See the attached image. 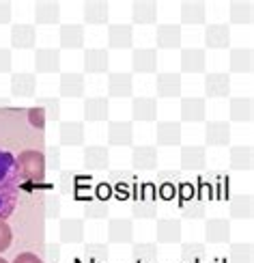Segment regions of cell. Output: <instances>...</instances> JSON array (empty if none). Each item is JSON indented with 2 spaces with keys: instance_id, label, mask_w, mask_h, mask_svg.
Instances as JSON below:
<instances>
[{
  "instance_id": "cell-18",
  "label": "cell",
  "mask_w": 254,
  "mask_h": 263,
  "mask_svg": "<svg viewBox=\"0 0 254 263\" xmlns=\"http://www.w3.org/2000/svg\"><path fill=\"white\" fill-rule=\"evenodd\" d=\"M131 166L136 171H155L158 168V149L151 145H140L131 151Z\"/></svg>"
},
{
  "instance_id": "cell-11",
  "label": "cell",
  "mask_w": 254,
  "mask_h": 263,
  "mask_svg": "<svg viewBox=\"0 0 254 263\" xmlns=\"http://www.w3.org/2000/svg\"><path fill=\"white\" fill-rule=\"evenodd\" d=\"M131 43H134V28L129 24L108 26V46L112 50H129Z\"/></svg>"
},
{
  "instance_id": "cell-34",
  "label": "cell",
  "mask_w": 254,
  "mask_h": 263,
  "mask_svg": "<svg viewBox=\"0 0 254 263\" xmlns=\"http://www.w3.org/2000/svg\"><path fill=\"white\" fill-rule=\"evenodd\" d=\"M61 95L63 97H71V100H75V97H82L84 95V76L82 73H75V71H69V73H63L61 76Z\"/></svg>"
},
{
  "instance_id": "cell-19",
  "label": "cell",
  "mask_w": 254,
  "mask_h": 263,
  "mask_svg": "<svg viewBox=\"0 0 254 263\" xmlns=\"http://www.w3.org/2000/svg\"><path fill=\"white\" fill-rule=\"evenodd\" d=\"M205 237L209 244H226L230 239V222L226 218H209L205 224Z\"/></svg>"
},
{
  "instance_id": "cell-23",
  "label": "cell",
  "mask_w": 254,
  "mask_h": 263,
  "mask_svg": "<svg viewBox=\"0 0 254 263\" xmlns=\"http://www.w3.org/2000/svg\"><path fill=\"white\" fill-rule=\"evenodd\" d=\"M155 43L160 50H177L181 48V26L177 24H160L155 30Z\"/></svg>"
},
{
  "instance_id": "cell-8",
  "label": "cell",
  "mask_w": 254,
  "mask_h": 263,
  "mask_svg": "<svg viewBox=\"0 0 254 263\" xmlns=\"http://www.w3.org/2000/svg\"><path fill=\"white\" fill-rule=\"evenodd\" d=\"M207 117L205 97H183L181 100V121L185 123H201Z\"/></svg>"
},
{
  "instance_id": "cell-6",
  "label": "cell",
  "mask_w": 254,
  "mask_h": 263,
  "mask_svg": "<svg viewBox=\"0 0 254 263\" xmlns=\"http://www.w3.org/2000/svg\"><path fill=\"white\" fill-rule=\"evenodd\" d=\"M82 164L88 171H106L110 164V153L104 145H88L82 151Z\"/></svg>"
},
{
  "instance_id": "cell-10",
  "label": "cell",
  "mask_w": 254,
  "mask_h": 263,
  "mask_svg": "<svg viewBox=\"0 0 254 263\" xmlns=\"http://www.w3.org/2000/svg\"><path fill=\"white\" fill-rule=\"evenodd\" d=\"M155 237L160 244L181 242V220L179 218H160L155 224Z\"/></svg>"
},
{
  "instance_id": "cell-50",
  "label": "cell",
  "mask_w": 254,
  "mask_h": 263,
  "mask_svg": "<svg viewBox=\"0 0 254 263\" xmlns=\"http://www.w3.org/2000/svg\"><path fill=\"white\" fill-rule=\"evenodd\" d=\"M11 239H13V233H11V227L0 218V253H5V250L11 246Z\"/></svg>"
},
{
  "instance_id": "cell-38",
  "label": "cell",
  "mask_w": 254,
  "mask_h": 263,
  "mask_svg": "<svg viewBox=\"0 0 254 263\" xmlns=\"http://www.w3.org/2000/svg\"><path fill=\"white\" fill-rule=\"evenodd\" d=\"M228 162H230V168H233V171H252V164H254L252 147L250 145L230 147Z\"/></svg>"
},
{
  "instance_id": "cell-31",
  "label": "cell",
  "mask_w": 254,
  "mask_h": 263,
  "mask_svg": "<svg viewBox=\"0 0 254 263\" xmlns=\"http://www.w3.org/2000/svg\"><path fill=\"white\" fill-rule=\"evenodd\" d=\"M61 145H65V147L84 145V123L82 121H63L61 123Z\"/></svg>"
},
{
  "instance_id": "cell-14",
  "label": "cell",
  "mask_w": 254,
  "mask_h": 263,
  "mask_svg": "<svg viewBox=\"0 0 254 263\" xmlns=\"http://www.w3.org/2000/svg\"><path fill=\"white\" fill-rule=\"evenodd\" d=\"M155 91L158 97H179L181 95V73L174 71H162L155 78Z\"/></svg>"
},
{
  "instance_id": "cell-37",
  "label": "cell",
  "mask_w": 254,
  "mask_h": 263,
  "mask_svg": "<svg viewBox=\"0 0 254 263\" xmlns=\"http://www.w3.org/2000/svg\"><path fill=\"white\" fill-rule=\"evenodd\" d=\"M228 212H230V218H237V220H250L252 212H254L252 194H237V196H233L230 203H228Z\"/></svg>"
},
{
  "instance_id": "cell-44",
  "label": "cell",
  "mask_w": 254,
  "mask_h": 263,
  "mask_svg": "<svg viewBox=\"0 0 254 263\" xmlns=\"http://www.w3.org/2000/svg\"><path fill=\"white\" fill-rule=\"evenodd\" d=\"M254 253H252V244H230V255L228 261L230 263H252Z\"/></svg>"
},
{
  "instance_id": "cell-46",
  "label": "cell",
  "mask_w": 254,
  "mask_h": 263,
  "mask_svg": "<svg viewBox=\"0 0 254 263\" xmlns=\"http://www.w3.org/2000/svg\"><path fill=\"white\" fill-rule=\"evenodd\" d=\"M37 106L43 108L48 121H58L61 119V102H58V97H39Z\"/></svg>"
},
{
  "instance_id": "cell-17",
  "label": "cell",
  "mask_w": 254,
  "mask_h": 263,
  "mask_svg": "<svg viewBox=\"0 0 254 263\" xmlns=\"http://www.w3.org/2000/svg\"><path fill=\"white\" fill-rule=\"evenodd\" d=\"M82 15H84L86 24L102 26L110 17V7H108V3H104V0H86L82 5Z\"/></svg>"
},
{
  "instance_id": "cell-49",
  "label": "cell",
  "mask_w": 254,
  "mask_h": 263,
  "mask_svg": "<svg viewBox=\"0 0 254 263\" xmlns=\"http://www.w3.org/2000/svg\"><path fill=\"white\" fill-rule=\"evenodd\" d=\"M58 216H61V199L56 194H48L46 196V218L54 220Z\"/></svg>"
},
{
  "instance_id": "cell-36",
  "label": "cell",
  "mask_w": 254,
  "mask_h": 263,
  "mask_svg": "<svg viewBox=\"0 0 254 263\" xmlns=\"http://www.w3.org/2000/svg\"><path fill=\"white\" fill-rule=\"evenodd\" d=\"M252 65H254V57H252V50L250 48L230 50L228 67H230V71H233V73H250L252 71Z\"/></svg>"
},
{
  "instance_id": "cell-26",
  "label": "cell",
  "mask_w": 254,
  "mask_h": 263,
  "mask_svg": "<svg viewBox=\"0 0 254 263\" xmlns=\"http://www.w3.org/2000/svg\"><path fill=\"white\" fill-rule=\"evenodd\" d=\"M134 91V78L131 73L114 71L108 76V95L110 97H131Z\"/></svg>"
},
{
  "instance_id": "cell-4",
  "label": "cell",
  "mask_w": 254,
  "mask_h": 263,
  "mask_svg": "<svg viewBox=\"0 0 254 263\" xmlns=\"http://www.w3.org/2000/svg\"><path fill=\"white\" fill-rule=\"evenodd\" d=\"M205 95L211 100L230 95V76L224 71H211L205 76Z\"/></svg>"
},
{
  "instance_id": "cell-9",
  "label": "cell",
  "mask_w": 254,
  "mask_h": 263,
  "mask_svg": "<svg viewBox=\"0 0 254 263\" xmlns=\"http://www.w3.org/2000/svg\"><path fill=\"white\" fill-rule=\"evenodd\" d=\"M134 140V125L129 121H110L108 123V145L129 147Z\"/></svg>"
},
{
  "instance_id": "cell-28",
  "label": "cell",
  "mask_w": 254,
  "mask_h": 263,
  "mask_svg": "<svg viewBox=\"0 0 254 263\" xmlns=\"http://www.w3.org/2000/svg\"><path fill=\"white\" fill-rule=\"evenodd\" d=\"M131 20L134 24H155L158 22V3L153 0H136L131 5Z\"/></svg>"
},
{
  "instance_id": "cell-7",
  "label": "cell",
  "mask_w": 254,
  "mask_h": 263,
  "mask_svg": "<svg viewBox=\"0 0 254 263\" xmlns=\"http://www.w3.org/2000/svg\"><path fill=\"white\" fill-rule=\"evenodd\" d=\"M131 69L136 73H155L158 71V50L138 48L131 52Z\"/></svg>"
},
{
  "instance_id": "cell-25",
  "label": "cell",
  "mask_w": 254,
  "mask_h": 263,
  "mask_svg": "<svg viewBox=\"0 0 254 263\" xmlns=\"http://www.w3.org/2000/svg\"><path fill=\"white\" fill-rule=\"evenodd\" d=\"M84 71L86 73H106L110 67V57H108V50L104 48H91L84 52Z\"/></svg>"
},
{
  "instance_id": "cell-45",
  "label": "cell",
  "mask_w": 254,
  "mask_h": 263,
  "mask_svg": "<svg viewBox=\"0 0 254 263\" xmlns=\"http://www.w3.org/2000/svg\"><path fill=\"white\" fill-rule=\"evenodd\" d=\"M108 246L104 242H91L84 246V257L91 263H106L108 261Z\"/></svg>"
},
{
  "instance_id": "cell-61",
  "label": "cell",
  "mask_w": 254,
  "mask_h": 263,
  "mask_svg": "<svg viewBox=\"0 0 254 263\" xmlns=\"http://www.w3.org/2000/svg\"><path fill=\"white\" fill-rule=\"evenodd\" d=\"M0 263H9V261H7V259H3V257H0Z\"/></svg>"
},
{
  "instance_id": "cell-27",
  "label": "cell",
  "mask_w": 254,
  "mask_h": 263,
  "mask_svg": "<svg viewBox=\"0 0 254 263\" xmlns=\"http://www.w3.org/2000/svg\"><path fill=\"white\" fill-rule=\"evenodd\" d=\"M207 67V54L201 48H187L181 52V71L183 73H203Z\"/></svg>"
},
{
  "instance_id": "cell-21",
  "label": "cell",
  "mask_w": 254,
  "mask_h": 263,
  "mask_svg": "<svg viewBox=\"0 0 254 263\" xmlns=\"http://www.w3.org/2000/svg\"><path fill=\"white\" fill-rule=\"evenodd\" d=\"M205 140L209 147H226L230 142V123L228 121H209L205 127Z\"/></svg>"
},
{
  "instance_id": "cell-47",
  "label": "cell",
  "mask_w": 254,
  "mask_h": 263,
  "mask_svg": "<svg viewBox=\"0 0 254 263\" xmlns=\"http://www.w3.org/2000/svg\"><path fill=\"white\" fill-rule=\"evenodd\" d=\"M205 214H207L205 203L203 201H196V199L185 201L183 207H181V216L183 218H190V220H201V218H205Z\"/></svg>"
},
{
  "instance_id": "cell-13",
  "label": "cell",
  "mask_w": 254,
  "mask_h": 263,
  "mask_svg": "<svg viewBox=\"0 0 254 263\" xmlns=\"http://www.w3.org/2000/svg\"><path fill=\"white\" fill-rule=\"evenodd\" d=\"M205 46L209 50H226L230 46V26L209 24L205 28Z\"/></svg>"
},
{
  "instance_id": "cell-48",
  "label": "cell",
  "mask_w": 254,
  "mask_h": 263,
  "mask_svg": "<svg viewBox=\"0 0 254 263\" xmlns=\"http://www.w3.org/2000/svg\"><path fill=\"white\" fill-rule=\"evenodd\" d=\"M28 123H30L32 127H37V129H46L48 119H46V112H43V108H39V106L28 108Z\"/></svg>"
},
{
  "instance_id": "cell-29",
  "label": "cell",
  "mask_w": 254,
  "mask_h": 263,
  "mask_svg": "<svg viewBox=\"0 0 254 263\" xmlns=\"http://www.w3.org/2000/svg\"><path fill=\"white\" fill-rule=\"evenodd\" d=\"M58 233L63 244H80L84 239V220L82 218H65L61 220Z\"/></svg>"
},
{
  "instance_id": "cell-30",
  "label": "cell",
  "mask_w": 254,
  "mask_h": 263,
  "mask_svg": "<svg viewBox=\"0 0 254 263\" xmlns=\"http://www.w3.org/2000/svg\"><path fill=\"white\" fill-rule=\"evenodd\" d=\"M37 91V78L35 73H13L11 76V95L15 97H32Z\"/></svg>"
},
{
  "instance_id": "cell-57",
  "label": "cell",
  "mask_w": 254,
  "mask_h": 263,
  "mask_svg": "<svg viewBox=\"0 0 254 263\" xmlns=\"http://www.w3.org/2000/svg\"><path fill=\"white\" fill-rule=\"evenodd\" d=\"M160 194H162V199H172V194H174V185L170 181H164L162 183V188H160Z\"/></svg>"
},
{
  "instance_id": "cell-20",
  "label": "cell",
  "mask_w": 254,
  "mask_h": 263,
  "mask_svg": "<svg viewBox=\"0 0 254 263\" xmlns=\"http://www.w3.org/2000/svg\"><path fill=\"white\" fill-rule=\"evenodd\" d=\"M155 140L160 147L181 145V123L179 121H160L155 127Z\"/></svg>"
},
{
  "instance_id": "cell-41",
  "label": "cell",
  "mask_w": 254,
  "mask_h": 263,
  "mask_svg": "<svg viewBox=\"0 0 254 263\" xmlns=\"http://www.w3.org/2000/svg\"><path fill=\"white\" fill-rule=\"evenodd\" d=\"M131 216L140 218V220H151V218H158V203L140 199V201H136L134 205H131Z\"/></svg>"
},
{
  "instance_id": "cell-51",
  "label": "cell",
  "mask_w": 254,
  "mask_h": 263,
  "mask_svg": "<svg viewBox=\"0 0 254 263\" xmlns=\"http://www.w3.org/2000/svg\"><path fill=\"white\" fill-rule=\"evenodd\" d=\"M61 171V147H48V158H46V168Z\"/></svg>"
},
{
  "instance_id": "cell-32",
  "label": "cell",
  "mask_w": 254,
  "mask_h": 263,
  "mask_svg": "<svg viewBox=\"0 0 254 263\" xmlns=\"http://www.w3.org/2000/svg\"><path fill=\"white\" fill-rule=\"evenodd\" d=\"M252 112H254L252 97H233L230 104H228L230 121H235V123H250Z\"/></svg>"
},
{
  "instance_id": "cell-12",
  "label": "cell",
  "mask_w": 254,
  "mask_h": 263,
  "mask_svg": "<svg viewBox=\"0 0 254 263\" xmlns=\"http://www.w3.org/2000/svg\"><path fill=\"white\" fill-rule=\"evenodd\" d=\"M35 71L37 73L61 71V52L54 48H39L35 52Z\"/></svg>"
},
{
  "instance_id": "cell-33",
  "label": "cell",
  "mask_w": 254,
  "mask_h": 263,
  "mask_svg": "<svg viewBox=\"0 0 254 263\" xmlns=\"http://www.w3.org/2000/svg\"><path fill=\"white\" fill-rule=\"evenodd\" d=\"M207 17V5L203 0H185L181 5V22L183 24H205Z\"/></svg>"
},
{
  "instance_id": "cell-43",
  "label": "cell",
  "mask_w": 254,
  "mask_h": 263,
  "mask_svg": "<svg viewBox=\"0 0 254 263\" xmlns=\"http://www.w3.org/2000/svg\"><path fill=\"white\" fill-rule=\"evenodd\" d=\"M205 253H207L205 244H198V242L181 246V259H183V263H201L205 259Z\"/></svg>"
},
{
  "instance_id": "cell-3",
  "label": "cell",
  "mask_w": 254,
  "mask_h": 263,
  "mask_svg": "<svg viewBox=\"0 0 254 263\" xmlns=\"http://www.w3.org/2000/svg\"><path fill=\"white\" fill-rule=\"evenodd\" d=\"M134 239V222L129 218H110L108 220V242L129 244Z\"/></svg>"
},
{
  "instance_id": "cell-59",
  "label": "cell",
  "mask_w": 254,
  "mask_h": 263,
  "mask_svg": "<svg viewBox=\"0 0 254 263\" xmlns=\"http://www.w3.org/2000/svg\"><path fill=\"white\" fill-rule=\"evenodd\" d=\"M97 194H99V199H108L110 194H112V188H110V185H106V183H102L97 188Z\"/></svg>"
},
{
  "instance_id": "cell-52",
  "label": "cell",
  "mask_w": 254,
  "mask_h": 263,
  "mask_svg": "<svg viewBox=\"0 0 254 263\" xmlns=\"http://www.w3.org/2000/svg\"><path fill=\"white\" fill-rule=\"evenodd\" d=\"M58 188H61L63 194H71V190L75 188V177H73L71 173L63 171L61 173V179H58Z\"/></svg>"
},
{
  "instance_id": "cell-60",
  "label": "cell",
  "mask_w": 254,
  "mask_h": 263,
  "mask_svg": "<svg viewBox=\"0 0 254 263\" xmlns=\"http://www.w3.org/2000/svg\"><path fill=\"white\" fill-rule=\"evenodd\" d=\"M9 104H11L9 97H0V106H9Z\"/></svg>"
},
{
  "instance_id": "cell-5",
  "label": "cell",
  "mask_w": 254,
  "mask_h": 263,
  "mask_svg": "<svg viewBox=\"0 0 254 263\" xmlns=\"http://www.w3.org/2000/svg\"><path fill=\"white\" fill-rule=\"evenodd\" d=\"M82 115H84V121H88V123H102L110 115V104L102 95L88 97V100H84Z\"/></svg>"
},
{
  "instance_id": "cell-40",
  "label": "cell",
  "mask_w": 254,
  "mask_h": 263,
  "mask_svg": "<svg viewBox=\"0 0 254 263\" xmlns=\"http://www.w3.org/2000/svg\"><path fill=\"white\" fill-rule=\"evenodd\" d=\"M131 255L138 263H153L158 259V244L153 242H138L131 246Z\"/></svg>"
},
{
  "instance_id": "cell-53",
  "label": "cell",
  "mask_w": 254,
  "mask_h": 263,
  "mask_svg": "<svg viewBox=\"0 0 254 263\" xmlns=\"http://www.w3.org/2000/svg\"><path fill=\"white\" fill-rule=\"evenodd\" d=\"M11 65H13V57H11V50L0 48V73L11 71Z\"/></svg>"
},
{
  "instance_id": "cell-24",
  "label": "cell",
  "mask_w": 254,
  "mask_h": 263,
  "mask_svg": "<svg viewBox=\"0 0 254 263\" xmlns=\"http://www.w3.org/2000/svg\"><path fill=\"white\" fill-rule=\"evenodd\" d=\"M207 166V151L201 145H187L181 149V168L183 171H203Z\"/></svg>"
},
{
  "instance_id": "cell-55",
  "label": "cell",
  "mask_w": 254,
  "mask_h": 263,
  "mask_svg": "<svg viewBox=\"0 0 254 263\" xmlns=\"http://www.w3.org/2000/svg\"><path fill=\"white\" fill-rule=\"evenodd\" d=\"M11 22V3L0 0V24H9Z\"/></svg>"
},
{
  "instance_id": "cell-2",
  "label": "cell",
  "mask_w": 254,
  "mask_h": 263,
  "mask_svg": "<svg viewBox=\"0 0 254 263\" xmlns=\"http://www.w3.org/2000/svg\"><path fill=\"white\" fill-rule=\"evenodd\" d=\"M13 168L15 162L9 153L0 151V216L11 207V196H13Z\"/></svg>"
},
{
  "instance_id": "cell-58",
  "label": "cell",
  "mask_w": 254,
  "mask_h": 263,
  "mask_svg": "<svg viewBox=\"0 0 254 263\" xmlns=\"http://www.w3.org/2000/svg\"><path fill=\"white\" fill-rule=\"evenodd\" d=\"M181 196L185 201H192V196H194V188L190 183H181Z\"/></svg>"
},
{
  "instance_id": "cell-42",
  "label": "cell",
  "mask_w": 254,
  "mask_h": 263,
  "mask_svg": "<svg viewBox=\"0 0 254 263\" xmlns=\"http://www.w3.org/2000/svg\"><path fill=\"white\" fill-rule=\"evenodd\" d=\"M110 216V207L106 201H88L84 205V218L86 220H106Z\"/></svg>"
},
{
  "instance_id": "cell-54",
  "label": "cell",
  "mask_w": 254,
  "mask_h": 263,
  "mask_svg": "<svg viewBox=\"0 0 254 263\" xmlns=\"http://www.w3.org/2000/svg\"><path fill=\"white\" fill-rule=\"evenodd\" d=\"M46 255H48V263H58L61 261V246L58 244H48Z\"/></svg>"
},
{
  "instance_id": "cell-39",
  "label": "cell",
  "mask_w": 254,
  "mask_h": 263,
  "mask_svg": "<svg viewBox=\"0 0 254 263\" xmlns=\"http://www.w3.org/2000/svg\"><path fill=\"white\" fill-rule=\"evenodd\" d=\"M230 22L233 24H252V17H254V9H252V3H244V0H235L230 3Z\"/></svg>"
},
{
  "instance_id": "cell-15",
  "label": "cell",
  "mask_w": 254,
  "mask_h": 263,
  "mask_svg": "<svg viewBox=\"0 0 254 263\" xmlns=\"http://www.w3.org/2000/svg\"><path fill=\"white\" fill-rule=\"evenodd\" d=\"M131 117L134 121H155L158 119V100L155 97H134L131 100Z\"/></svg>"
},
{
  "instance_id": "cell-1",
  "label": "cell",
  "mask_w": 254,
  "mask_h": 263,
  "mask_svg": "<svg viewBox=\"0 0 254 263\" xmlns=\"http://www.w3.org/2000/svg\"><path fill=\"white\" fill-rule=\"evenodd\" d=\"M15 168L26 181L41 183L46 179V156L37 149H26L17 156Z\"/></svg>"
},
{
  "instance_id": "cell-16",
  "label": "cell",
  "mask_w": 254,
  "mask_h": 263,
  "mask_svg": "<svg viewBox=\"0 0 254 263\" xmlns=\"http://www.w3.org/2000/svg\"><path fill=\"white\" fill-rule=\"evenodd\" d=\"M37 43V30L32 24L11 26V46L15 50H32Z\"/></svg>"
},
{
  "instance_id": "cell-56",
  "label": "cell",
  "mask_w": 254,
  "mask_h": 263,
  "mask_svg": "<svg viewBox=\"0 0 254 263\" xmlns=\"http://www.w3.org/2000/svg\"><path fill=\"white\" fill-rule=\"evenodd\" d=\"M13 263H43L35 253H19L15 259H13Z\"/></svg>"
},
{
  "instance_id": "cell-22",
  "label": "cell",
  "mask_w": 254,
  "mask_h": 263,
  "mask_svg": "<svg viewBox=\"0 0 254 263\" xmlns=\"http://www.w3.org/2000/svg\"><path fill=\"white\" fill-rule=\"evenodd\" d=\"M35 22L39 26H52L61 22V5L56 0H39L35 5Z\"/></svg>"
},
{
  "instance_id": "cell-35",
  "label": "cell",
  "mask_w": 254,
  "mask_h": 263,
  "mask_svg": "<svg viewBox=\"0 0 254 263\" xmlns=\"http://www.w3.org/2000/svg\"><path fill=\"white\" fill-rule=\"evenodd\" d=\"M84 46V26L65 24L61 26V48L63 50H80Z\"/></svg>"
}]
</instances>
